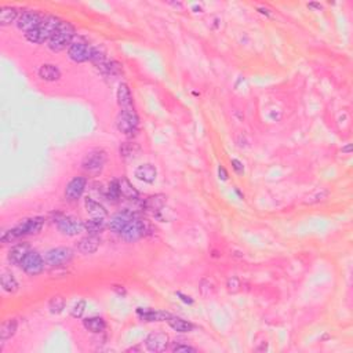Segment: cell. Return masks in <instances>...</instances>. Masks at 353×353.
I'll use <instances>...</instances> for the list:
<instances>
[{"mask_svg":"<svg viewBox=\"0 0 353 353\" xmlns=\"http://www.w3.org/2000/svg\"><path fill=\"white\" fill-rule=\"evenodd\" d=\"M167 323L172 330H175L178 333H191L192 330L195 329V326L192 323L181 319V317H175V316H171L170 319L167 320Z\"/></svg>","mask_w":353,"mask_h":353,"instance_id":"obj_28","label":"cell"},{"mask_svg":"<svg viewBox=\"0 0 353 353\" xmlns=\"http://www.w3.org/2000/svg\"><path fill=\"white\" fill-rule=\"evenodd\" d=\"M134 218H135V216H134V213L130 210H124L122 211V213H118L116 216H113L112 218H111V221H109V229L112 232H115V233H120V235H122L123 231L131 224V221L134 220Z\"/></svg>","mask_w":353,"mask_h":353,"instance_id":"obj_13","label":"cell"},{"mask_svg":"<svg viewBox=\"0 0 353 353\" xmlns=\"http://www.w3.org/2000/svg\"><path fill=\"white\" fill-rule=\"evenodd\" d=\"M170 338L166 333H152L145 339V348L149 352H164L168 348Z\"/></svg>","mask_w":353,"mask_h":353,"instance_id":"obj_14","label":"cell"},{"mask_svg":"<svg viewBox=\"0 0 353 353\" xmlns=\"http://www.w3.org/2000/svg\"><path fill=\"white\" fill-rule=\"evenodd\" d=\"M87 185V180L84 176H75L65 188V197L69 201L79 200L83 195L84 189Z\"/></svg>","mask_w":353,"mask_h":353,"instance_id":"obj_12","label":"cell"},{"mask_svg":"<svg viewBox=\"0 0 353 353\" xmlns=\"http://www.w3.org/2000/svg\"><path fill=\"white\" fill-rule=\"evenodd\" d=\"M119 188H120V195L126 197L128 200H137L139 193L135 188L132 187V184L128 181L126 176H123L122 180H119Z\"/></svg>","mask_w":353,"mask_h":353,"instance_id":"obj_26","label":"cell"},{"mask_svg":"<svg viewBox=\"0 0 353 353\" xmlns=\"http://www.w3.org/2000/svg\"><path fill=\"white\" fill-rule=\"evenodd\" d=\"M107 196H108L112 201H116L120 199V196H122V195H120V188H119L118 180H113V181L109 182Z\"/></svg>","mask_w":353,"mask_h":353,"instance_id":"obj_33","label":"cell"},{"mask_svg":"<svg viewBox=\"0 0 353 353\" xmlns=\"http://www.w3.org/2000/svg\"><path fill=\"white\" fill-rule=\"evenodd\" d=\"M65 305H66V302H65L64 297H61V295H54V297L49 301L50 313L59 314L65 309Z\"/></svg>","mask_w":353,"mask_h":353,"instance_id":"obj_32","label":"cell"},{"mask_svg":"<svg viewBox=\"0 0 353 353\" xmlns=\"http://www.w3.org/2000/svg\"><path fill=\"white\" fill-rule=\"evenodd\" d=\"M86 232H88V235H98L105 229L107 226V221L105 218H91V220H87L83 224Z\"/></svg>","mask_w":353,"mask_h":353,"instance_id":"obj_27","label":"cell"},{"mask_svg":"<svg viewBox=\"0 0 353 353\" xmlns=\"http://www.w3.org/2000/svg\"><path fill=\"white\" fill-rule=\"evenodd\" d=\"M134 175L137 180L145 182V184H153L157 178V170L152 163H145V164H141L135 168Z\"/></svg>","mask_w":353,"mask_h":353,"instance_id":"obj_16","label":"cell"},{"mask_svg":"<svg viewBox=\"0 0 353 353\" xmlns=\"http://www.w3.org/2000/svg\"><path fill=\"white\" fill-rule=\"evenodd\" d=\"M75 38V28L74 25L62 21V24L58 28V30L55 32V34L49 40V49L51 51L59 53L66 47H70V44L74 43Z\"/></svg>","mask_w":353,"mask_h":353,"instance_id":"obj_3","label":"cell"},{"mask_svg":"<svg viewBox=\"0 0 353 353\" xmlns=\"http://www.w3.org/2000/svg\"><path fill=\"white\" fill-rule=\"evenodd\" d=\"M176 295H178V297L181 298L182 302H185V304H189V305L193 304V299H192L191 297H188V295H184V294H182V293H176Z\"/></svg>","mask_w":353,"mask_h":353,"instance_id":"obj_40","label":"cell"},{"mask_svg":"<svg viewBox=\"0 0 353 353\" xmlns=\"http://www.w3.org/2000/svg\"><path fill=\"white\" fill-rule=\"evenodd\" d=\"M116 98H118L119 107L122 109L132 108V95L131 90L128 87V84L120 83L116 91Z\"/></svg>","mask_w":353,"mask_h":353,"instance_id":"obj_19","label":"cell"},{"mask_svg":"<svg viewBox=\"0 0 353 353\" xmlns=\"http://www.w3.org/2000/svg\"><path fill=\"white\" fill-rule=\"evenodd\" d=\"M105 163H107V152L103 149L95 148L84 156L83 162H82V168L90 175H98L99 172L103 170Z\"/></svg>","mask_w":353,"mask_h":353,"instance_id":"obj_5","label":"cell"},{"mask_svg":"<svg viewBox=\"0 0 353 353\" xmlns=\"http://www.w3.org/2000/svg\"><path fill=\"white\" fill-rule=\"evenodd\" d=\"M99 237L97 235H88L78 243V250L82 254H94L99 247Z\"/></svg>","mask_w":353,"mask_h":353,"instance_id":"obj_18","label":"cell"},{"mask_svg":"<svg viewBox=\"0 0 353 353\" xmlns=\"http://www.w3.org/2000/svg\"><path fill=\"white\" fill-rule=\"evenodd\" d=\"M164 204H166V196L164 195H155V196L148 197L147 200L143 203V207L148 211L159 213V211H162Z\"/></svg>","mask_w":353,"mask_h":353,"instance_id":"obj_25","label":"cell"},{"mask_svg":"<svg viewBox=\"0 0 353 353\" xmlns=\"http://www.w3.org/2000/svg\"><path fill=\"white\" fill-rule=\"evenodd\" d=\"M74 258V251L68 249V247H57L46 253L44 255V261L46 265H49L51 268H57V266H62V265L69 264Z\"/></svg>","mask_w":353,"mask_h":353,"instance_id":"obj_7","label":"cell"},{"mask_svg":"<svg viewBox=\"0 0 353 353\" xmlns=\"http://www.w3.org/2000/svg\"><path fill=\"white\" fill-rule=\"evenodd\" d=\"M84 207H86L88 214L94 218H107V216H108V211L105 210V207L99 201L94 200L91 197H87L84 200Z\"/></svg>","mask_w":353,"mask_h":353,"instance_id":"obj_20","label":"cell"},{"mask_svg":"<svg viewBox=\"0 0 353 353\" xmlns=\"http://www.w3.org/2000/svg\"><path fill=\"white\" fill-rule=\"evenodd\" d=\"M135 313L143 322H167L171 314L164 310H155L151 308H137Z\"/></svg>","mask_w":353,"mask_h":353,"instance_id":"obj_15","label":"cell"},{"mask_svg":"<svg viewBox=\"0 0 353 353\" xmlns=\"http://www.w3.org/2000/svg\"><path fill=\"white\" fill-rule=\"evenodd\" d=\"M54 224L58 228V231L66 236H78L84 229L83 222L79 218L72 216H65V214H58L55 217Z\"/></svg>","mask_w":353,"mask_h":353,"instance_id":"obj_6","label":"cell"},{"mask_svg":"<svg viewBox=\"0 0 353 353\" xmlns=\"http://www.w3.org/2000/svg\"><path fill=\"white\" fill-rule=\"evenodd\" d=\"M39 76L46 82H57L61 78V70L58 69V66L53 64H44L40 66Z\"/></svg>","mask_w":353,"mask_h":353,"instance_id":"obj_21","label":"cell"},{"mask_svg":"<svg viewBox=\"0 0 353 353\" xmlns=\"http://www.w3.org/2000/svg\"><path fill=\"white\" fill-rule=\"evenodd\" d=\"M18 329V322L15 319H7L2 323L0 327V339L6 341V339L11 338Z\"/></svg>","mask_w":353,"mask_h":353,"instance_id":"obj_29","label":"cell"},{"mask_svg":"<svg viewBox=\"0 0 353 353\" xmlns=\"http://www.w3.org/2000/svg\"><path fill=\"white\" fill-rule=\"evenodd\" d=\"M309 7H316V9H322V6L317 5V3H310V5H308Z\"/></svg>","mask_w":353,"mask_h":353,"instance_id":"obj_41","label":"cell"},{"mask_svg":"<svg viewBox=\"0 0 353 353\" xmlns=\"http://www.w3.org/2000/svg\"><path fill=\"white\" fill-rule=\"evenodd\" d=\"M86 306H87L86 301H84V299H79L78 302L74 305L72 310H70L72 317H75V319H80V317L83 316L84 310H86Z\"/></svg>","mask_w":353,"mask_h":353,"instance_id":"obj_34","label":"cell"},{"mask_svg":"<svg viewBox=\"0 0 353 353\" xmlns=\"http://www.w3.org/2000/svg\"><path fill=\"white\" fill-rule=\"evenodd\" d=\"M218 175H220V180H222V181L228 180V172H226V170L222 166L218 167Z\"/></svg>","mask_w":353,"mask_h":353,"instance_id":"obj_39","label":"cell"},{"mask_svg":"<svg viewBox=\"0 0 353 353\" xmlns=\"http://www.w3.org/2000/svg\"><path fill=\"white\" fill-rule=\"evenodd\" d=\"M98 69L102 72L105 76H118L122 72V65L116 62V61H107L105 64L98 66Z\"/></svg>","mask_w":353,"mask_h":353,"instance_id":"obj_31","label":"cell"},{"mask_svg":"<svg viewBox=\"0 0 353 353\" xmlns=\"http://www.w3.org/2000/svg\"><path fill=\"white\" fill-rule=\"evenodd\" d=\"M42 15L39 13L32 10H26L24 13H21L20 17H18V21H17V26L18 29H21L22 32H25V34L29 33L33 29H36L40 24H42Z\"/></svg>","mask_w":353,"mask_h":353,"instance_id":"obj_11","label":"cell"},{"mask_svg":"<svg viewBox=\"0 0 353 353\" xmlns=\"http://www.w3.org/2000/svg\"><path fill=\"white\" fill-rule=\"evenodd\" d=\"M232 167H233V168H235V171L239 172V174H241V172L244 171L243 163H241L240 160H237V159H233V160H232Z\"/></svg>","mask_w":353,"mask_h":353,"instance_id":"obj_38","label":"cell"},{"mask_svg":"<svg viewBox=\"0 0 353 353\" xmlns=\"http://www.w3.org/2000/svg\"><path fill=\"white\" fill-rule=\"evenodd\" d=\"M32 250L28 243H18L11 247V250L7 254V260L13 265H21L24 258L28 255V253Z\"/></svg>","mask_w":353,"mask_h":353,"instance_id":"obj_17","label":"cell"},{"mask_svg":"<svg viewBox=\"0 0 353 353\" xmlns=\"http://www.w3.org/2000/svg\"><path fill=\"white\" fill-rule=\"evenodd\" d=\"M44 226V218L43 217H32V218H26L22 222H20L18 225L14 226L13 229L3 232L2 235V243H11V241L17 240L20 237L24 236H32L38 235Z\"/></svg>","mask_w":353,"mask_h":353,"instance_id":"obj_1","label":"cell"},{"mask_svg":"<svg viewBox=\"0 0 353 353\" xmlns=\"http://www.w3.org/2000/svg\"><path fill=\"white\" fill-rule=\"evenodd\" d=\"M119 153L123 159L126 160H131V159H135V157L139 156L141 153V147L135 143H123L119 148Z\"/></svg>","mask_w":353,"mask_h":353,"instance_id":"obj_23","label":"cell"},{"mask_svg":"<svg viewBox=\"0 0 353 353\" xmlns=\"http://www.w3.org/2000/svg\"><path fill=\"white\" fill-rule=\"evenodd\" d=\"M139 119L134 108L122 109L116 118V127L126 137H134L138 131Z\"/></svg>","mask_w":353,"mask_h":353,"instance_id":"obj_4","label":"cell"},{"mask_svg":"<svg viewBox=\"0 0 353 353\" xmlns=\"http://www.w3.org/2000/svg\"><path fill=\"white\" fill-rule=\"evenodd\" d=\"M69 58L75 61V62H86L88 59H91L93 55V47L88 46L86 42L82 40H75L74 43L70 44V47L68 50Z\"/></svg>","mask_w":353,"mask_h":353,"instance_id":"obj_10","label":"cell"},{"mask_svg":"<svg viewBox=\"0 0 353 353\" xmlns=\"http://www.w3.org/2000/svg\"><path fill=\"white\" fill-rule=\"evenodd\" d=\"M174 353H195L196 348H193L191 345H185V343H176L171 348Z\"/></svg>","mask_w":353,"mask_h":353,"instance_id":"obj_36","label":"cell"},{"mask_svg":"<svg viewBox=\"0 0 353 353\" xmlns=\"http://www.w3.org/2000/svg\"><path fill=\"white\" fill-rule=\"evenodd\" d=\"M148 229H149V226H148L147 221L135 217V218L131 221V224L123 231L122 236L124 240L132 243V241L139 240L141 237H144V236L147 235Z\"/></svg>","mask_w":353,"mask_h":353,"instance_id":"obj_9","label":"cell"},{"mask_svg":"<svg viewBox=\"0 0 353 353\" xmlns=\"http://www.w3.org/2000/svg\"><path fill=\"white\" fill-rule=\"evenodd\" d=\"M84 329L90 331L93 334H101L103 330L107 329V322L99 317V316H93V317H88V319L83 320Z\"/></svg>","mask_w":353,"mask_h":353,"instance_id":"obj_22","label":"cell"},{"mask_svg":"<svg viewBox=\"0 0 353 353\" xmlns=\"http://www.w3.org/2000/svg\"><path fill=\"white\" fill-rule=\"evenodd\" d=\"M239 287H240V281H239V279L232 277V279L228 280V289H229V291H237Z\"/></svg>","mask_w":353,"mask_h":353,"instance_id":"obj_37","label":"cell"},{"mask_svg":"<svg viewBox=\"0 0 353 353\" xmlns=\"http://www.w3.org/2000/svg\"><path fill=\"white\" fill-rule=\"evenodd\" d=\"M44 264H46V261H44L43 257L38 251L30 250L28 255L24 258V261L21 262V268H22L25 273H28L30 276H36L43 272Z\"/></svg>","mask_w":353,"mask_h":353,"instance_id":"obj_8","label":"cell"},{"mask_svg":"<svg viewBox=\"0 0 353 353\" xmlns=\"http://www.w3.org/2000/svg\"><path fill=\"white\" fill-rule=\"evenodd\" d=\"M2 287H3L6 293H10V294L17 293L18 281H17L13 273H10V272H3L2 273Z\"/></svg>","mask_w":353,"mask_h":353,"instance_id":"obj_30","label":"cell"},{"mask_svg":"<svg viewBox=\"0 0 353 353\" xmlns=\"http://www.w3.org/2000/svg\"><path fill=\"white\" fill-rule=\"evenodd\" d=\"M18 17H20V13L15 7H11V6H5L2 7L0 10V25H11L13 22H17L18 21Z\"/></svg>","mask_w":353,"mask_h":353,"instance_id":"obj_24","label":"cell"},{"mask_svg":"<svg viewBox=\"0 0 353 353\" xmlns=\"http://www.w3.org/2000/svg\"><path fill=\"white\" fill-rule=\"evenodd\" d=\"M327 195H329V192L326 191V189H317V191H314L313 193L309 195V200H306V203H317V201H322L327 197Z\"/></svg>","mask_w":353,"mask_h":353,"instance_id":"obj_35","label":"cell"},{"mask_svg":"<svg viewBox=\"0 0 353 353\" xmlns=\"http://www.w3.org/2000/svg\"><path fill=\"white\" fill-rule=\"evenodd\" d=\"M62 24V21L59 20L58 17L55 15H47L44 17L42 24L33 29L29 33L25 34V38L28 39V42L34 44H42L44 42H49L53 36L55 34V32L58 30V28Z\"/></svg>","mask_w":353,"mask_h":353,"instance_id":"obj_2","label":"cell"}]
</instances>
